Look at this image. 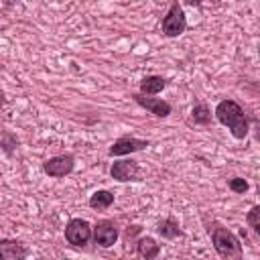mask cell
Returning a JSON list of instances; mask_svg holds the SVG:
<instances>
[{"mask_svg": "<svg viewBox=\"0 0 260 260\" xmlns=\"http://www.w3.org/2000/svg\"><path fill=\"white\" fill-rule=\"evenodd\" d=\"M213 116L217 118L219 124L228 126L232 136L238 138V140H244L248 136V118H246V112L242 110V106L234 100H221L217 106H215V112Z\"/></svg>", "mask_w": 260, "mask_h": 260, "instance_id": "1", "label": "cell"}, {"mask_svg": "<svg viewBox=\"0 0 260 260\" xmlns=\"http://www.w3.org/2000/svg\"><path fill=\"white\" fill-rule=\"evenodd\" d=\"M211 242L215 252L225 260H242V244L240 240L228 230V228H213L211 230Z\"/></svg>", "mask_w": 260, "mask_h": 260, "instance_id": "2", "label": "cell"}, {"mask_svg": "<svg viewBox=\"0 0 260 260\" xmlns=\"http://www.w3.org/2000/svg\"><path fill=\"white\" fill-rule=\"evenodd\" d=\"M160 28H162V35L165 37H179L185 32L187 28V16L181 8L179 2H173L167 10V14L162 16L160 20Z\"/></svg>", "mask_w": 260, "mask_h": 260, "instance_id": "3", "label": "cell"}, {"mask_svg": "<svg viewBox=\"0 0 260 260\" xmlns=\"http://www.w3.org/2000/svg\"><path fill=\"white\" fill-rule=\"evenodd\" d=\"M65 240L71 246H75V248L87 246L89 240H91V225H89V221H85L81 217L69 219L67 225H65Z\"/></svg>", "mask_w": 260, "mask_h": 260, "instance_id": "4", "label": "cell"}, {"mask_svg": "<svg viewBox=\"0 0 260 260\" xmlns=\"http://www.w3.org/2000/svg\"><path fill=\"white\" fill-rule=\"evenodd\" d=\"M75 167V156L73 154H57V156H51L49 160L43 162V171L53 177V179H61L65 175H69Z\"/></svg>", "mask_w": 260, "mask_h": 260, "instance_id": "5", "label": "cell"}, {"mask_svg": "<svg viewBox=\"0 0 260 260\" xmlns=\"http://www.w3.org/2000/svg\"><path fill=\"white\" fill-rule=\"evenodd\" d=\"M91 238L100 248H110L118 240V228L110 219H102L91 228Z\"/></svg>", "mask_w": 260, "mask_h": 260, "instance_id": "6", "label": "cell"}, {"mask_svg": "<svg viewBox=\"0 0 260 260\" xmlns=\"http://www.w3.org/2000/svg\"><path fill=\"white\" fill-rule=\"evenodd\" d=\"M110 175L112 179L120 181V183H126V181H138L140 177V167H138V160L134 158H122V160H116L110 169Z\"/></svg>", "mask_w": 260, "mask_h": 260, "instance_id": "7", "label": "cell"}, {"mask_svg": "<svg viewBox=\"0 0 260 260\" xmlns=\"http://www.w3.org/2000/svg\"><path fill=\"white\" fill-rule=\"evenodd\" d=\"M148 146V140L142 138H134V136H120L118 140H114V144L108 148L110 156H124V154H132L138 150H144Z\"/></svg>", "mask_w": 260, "mask_h": 260, "instance_id": "8", "label": "cell"}, {"mask_svg": "<svg viewBox=\"0 0 260 260\" xmlns=\"http://www.w3.org/2000/svg\"><path fill=\"white\" fill-rule=\"evenodd\" d=\"M132 100L140 106V108H144V110H148L150 114H154L156 118H167L169 114H171V104L169 102H165L162 98H150V95H142V93H132Z\"/></svg>", "mask_w": 260, "mask_h": 260, "instance_id": "9", "label": "cell"}, {"mask_svg": "<svg viewBox=\"0 0 260 260\" xmlns=\"http://www.w3.org/2000/svg\"><path fill=\"white\" fill-rule=\"evenodd\" d=\"M28 248L20 240L4 238L0 240V260H26Z\"/></svg>", "mask_w": 260, "mask_h": 260, "instance_id": "10", "label": "cell"}, {"mask_svg": "<svg viewBox=\"0 0 260 260\" xmlns=\"http://www.w3.org/2000/svg\"><path fill=\"white\" fill-rule=\"evenodd\" d=\"M165 85H167V79H165L162 75H146V77L140 79V91H138V93L152 98V95H156L158 91H162Z\"/></svg>", "mask_w": 260, "mask_h": 260, "instance_id": "11", "label": "cell"}, {"mask_svg": "<svg viewBox=\"0 0 260 260\" xmlns=\"http://www.w3.org/2000/svg\"><path fill=\"white\" fill-rule=\"evenodd\" d=\"M158 252H160V244H156V240L150 236H144L136 242V254L142 260H152L158 256Z\"/></svg>", "mask_w": 260, "mask_h": 260, "instance_id": "12", "label": "cell"}, {"mask_svg": "<svg viewBox=\"0 0 260 260\" xmlns=\"http://www.w3.org/2000/svg\"><path fill=\"white\" fill-rule=\"evenodd\" d=\"M156 232H158V234H160L165 240H175V238L183 236V232H181L179 223H177L173 217H167V219L158 221V225H156Z\"/></svg>", "mask_w": 260, "mask_h": 260, "instance_id": "13", "label": "cell"}, {"mask_svg": "<svg viewBox=\"0 0 260 260\" xmlns=\"http://www.w3.org/2000/svg\"><path fill=\"white\" fill-rule=\"evenodd\" d=\"M191 120L199 126H207L211 122V110L205 102H195L193 110H191Z\"/></svg>", "mask_w": 260, "mask_h": 260, "instance_id": "14", "label": "cell"}, {"mask_svg": "<svg viewBox=\"0 0 260 260\" xmlns=\"http://www.w3.org/2000/svg\"><path fill=\"white\" fill-rule=\"evenodd\" d=\"M112 203H114V193H110L106 189H100L89 197V207L91 209H108Z\"/></svg>", "mask_w": 260, "mask_h": 260, "instance_id": "15", "label": "cell"}, {"mask_svg": "<svg viewBox=\"0 0 260 260\" xmlns=\"http://www.w3.org/2000/svg\"><path fill=\"white\" fill-rule=\"evenodd\" d=\"M246 223L254 234H260V205H254L248 215H246Z\"/></svg>", "mask_w": 260, "mask_h": 260, "instance_id": "16", "label": "cell"}, {"mask_svg": "<svg viewBox=\"0 0 260 260\" xmlns=\"http://www.w3.org/2000/svg\"><path fill=\"white\" fill-rule=\"evenodd\" d=\"M228 189H230L232 193L244 195V193L250 189V185H248V181H246V179H242V177H232V179L228 181Z\"/></svg>", "mask_w": 260, "mask_h": 260, "instance_id": "17", "label": "cell"}, {"mask_svg": "<svg viewBox=\"0 0 260 260\" xmlns=\"http://www.w3.org/2000/svg\"><path fill=\"white\" fill-rule=\"evenodd\" d=\"M0 146L10 154L12 152V148L16 146V138L10 134V132H6V130H0Z\"/></svg>", "mask_w": 260, "mask_h": 260, "instance_id": "18", "label": "cell"}]
</instances>
